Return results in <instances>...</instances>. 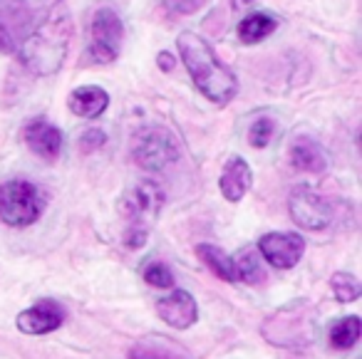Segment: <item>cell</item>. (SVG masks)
Masks as SVG:
<instances>
[{"instance_id":"6da1fadb","label":"cell","mask_w":362,"mask_h":359,"mask_svg":"<svg viewBox=\"0 0 362 359\" xmlns=\"http://www.w3.org/2000/svg\"><path fill=\"white\" fill-rule=\"evenodd\" d=\"M72 37V23L67 8H62L57 3L55 8H50L45 18L35 25V30L23 40V45L18 47V57L21 62L33 72V75H55L60 70V65L67 57V47H70Z\"/></svg>"},{"instance_id":"7a4b0ae2","label":"cell","mask_w":362,"mask_h":359,"mask_svg":"<svg viewBox=\"0 0 362 359\" xmlns=\"http://www.w3.org/2000/svg\"><path fill=\"white\" fill-rule=\"evenodd\" d=\"M176 45H179L181 60H184V67L192 75L197 90L209 102H214V105H228L236 97L238 92L236 75L218 60L216 52L211 50V45L202 35L189 30L181 33Z\"/></svg>"},{"instance_id":"3957f363","label":"cell","mask_w":362,"mask_h":359,"mask_svg":"<svg viewBox=\"0 0 362 359\" xmlns=\"http://www.w3.org/2000/svg\"><path fill=\"white\" fill-rule=\"evenodd\" d=\"M124 40V23L112 6H100L90 23V45L82 55L87 65H110L119 57Z\"/></svg>"},{"instance_id":"277c9868","label":"cell","mask_w":362,"mask_h":359,"mask_svg":"<svg viewBox=\"0 0 362 359\" xmlns=\"http://www.w3.org/2000/svg\"><path fill=\"white\" fill-rule=\"evenodd\" d=\"M132 156L134 164L144 171H164L176 164L181 156L179 141L164 126H144L132 139Z\"/></svg>"},{"instance_id":"5b68a950","label":"cell","mask_w":362,"mask_h":359,"mask_svg":"<svg viewBox=\"0 0 362 359\" xmlns=\"http://www.w3.org/2000/svg\"><path fill=\"white\" fill-rule=\"evenodd\" d=\"M42 206L45 201L30 181L13 179L0 184V220L3 223L13 225V228L35 223L42 213Z\"/></svg>"},{"instance_id":"8992f818","label":"cell","mask_w":362,"mask_h":359,"mask_svg":"<svg viewBox=\"0 0 362 359\" xmlns=\"http://www.w3.org/2000/svg\"><path fill=\"white\" fill-rule=\"evenodd\" d=\"M164 191L154 181H139L134 184L119 201V213L129 220V228L146 230L156 220L164 208Z\"/></svg>"},{"instance_id":"52a82bcc","label":"cell","mask_w":362,"mask_h":359,"mask_svg":"<svg viewBox=\"0 0 362 359\" xmlns=\"http://www.w3.org/2000/svg\"><path fill=\"white\" fill-rule=\"evenodd\" d=\"M288 211L296 225L305 230H322L330 225L332 220V208L317 191H313L310 186H296L291 191L288 199Z\"/></svg>"},{"instance_id":"ba28073f","label":"cell","mask_w":362,"mask_h":359,"mask_svg":"<svg viewBox=\"0 0 362 359\" xmlns=\"http://www.w3.org/2000/svg\"><path fill=\"white\" fill-rule=\"evenodd\" d=\"M303 250H305V240L296 233H266L258 240L261 258L278 270L296 268L303 258Z\"/></svg>"},{"instance_id":"9c48e42d","label":"cell","mask_w":362,"mask_h":359,"mask_svg":"<svg viewBox=\"0 0 362 359\" xmlns=\"http://www.w3.org/2000/svg\"><path fill=\"white\" fill-rule=\"evenodd\" d=\"M65 322V310H62L60 302L55 300H37L33 307L23 310L18 314L16 324L21 332L25 334H47V332H55V329L62 327Z\"/></svg>"},{"instance_id":"30bf717a","label":"cell","mask_w":362,"mask_h":359,"mask_svg":"<svg viewBox=\"0 0 362 359\" xmlns=\"http://www.w3.org/2000/svg\"><path fill=\"white\" fill-rule=\"evenodd\" d=\"M156 312H159V317L174 329L192 327L199 317L197 300H194L187 290H174V293L159 298L156 300Z\"/></svg>"},{"instance_id":"8fae6325","label":"cell","mask_w":362,"mask_h":359,"mask_svg":"<svg viewBox=\"0 0 362 359\" xmlns=\"http://www.w3.org/2000/svg\"><path fill=\"white\" fill-rule=\"evenodd\" d=\"M23 139H25V144L30 146L33 151H35L40 159H57L62 151V131L57 129L52 122L42 119V117H37V119H30L25 124V129H23Z\"/></svg>"},{"instance_id":"7c38bea8","label":"cell","mask_w":362,"mask_h":359,"mask_svg":"<svg viewBox=\"0 0 362 359\" xmlns=\"http://www.w3.org/2000/svg\"><path fill=\"white\" fill-rule=\"evenodd\" d=\"M251 184H253V171L248 166V161L243 156H231L223 164L221 179H218V189H221L223 199L231 201V204H238L251 191Z\"/></svg>"},{"instance_id":"4fadbf2b","label":"cell","mask_w":362,"mask_h":359,"mask_svg":"<svg viewBox=\"0 0 362 359\" xmlns=\"http://www.w3.org/2000/svg\"><path fill=\"white\" fill-rule=\"evenodd\" d=\"M291 164L298 171H305V174H322V171H327L330 159H327V151L315 139L298 136L291 146Z\"/></svg>"},{"instance_id":"5bb4252c","label":"cell","mask_w":362,"mask_h":359,"mask_svg":"<svg viewBox=\"0 0 362 359\" xmlns=\"http://www.w3.org/2000/svg\"><path fill=\"white\" fill-rule=\"evenodd\" d=\"M67 105H70L72 114L82 117V119H97V117L105 114V110L110 107V95H107L102 87L85 85L70 92Z\"/></svg>"},{"instance_id":"9a60e30c","label":"cell","mask_w":362,"mask_h":359,"mask_svg":"<svg viewBox=\"0 0 362 359\" xmlns=\"http://www.w3.org/2000/svg\"><path fill=\"white\" fill-rule=\"evenodd\" d=\"M129 359H192L187 349L169 337H144L129 349Z\"/></svg>"},{"instance_id":"2e32d148","label":"cell","mask_w":362,"mask_h":359,"mask_svg":"<svg viewBox=\"0 0 362 359\" xmlns=\"http://www.w3.org/2000/svg\"><path fill=\"white\" fill-rule=\"evenodd\" d=\"M273 322H281V332H283V337H278L276 344L291 347V344H303L310 339V319L303 312H291V310H286V312H278L276 317H273Z\"/></svg>"},{"instance_id":"e0dca14e","label":"cell","mask_w":362,"mask_h":359,"mask_svg":"<svg viewBox=\"0 0 362 359\" xmlns=\"http://www.w3.org/2000/svg\"><path fill=\"white\" fill-rule=\"evenodd\" d=\"M278 28V20L268 13H253V16L243 18L238 25V37L243 45H256V42L266 40L268 35H273V30Z\"/></svg>"},{"instance_id":"ac0fdd59","label":"cell","mask_w":362,"mask_h":359,"mask_svg":"<svg viewBox=\"0 0 362 359\" xmlns=\"http://www.w3.org/2000/svg\"><path fill=\"white\" fill-rule=\"evenodd\" d=\"M197 253H199V258L206 263V268L216 275V278L226 280V283H236V268H233V258L223 253L218 245L202 243L197 248Z\"/></svg>"},{"instance_id":"d6986e66","label":"cell","mask_w":362,"mask_h":359,"mask_svg":"<svg viewBox=\"0 0 362 359\" xmlns=\"http://www.w3.org/2000/svg\"><path fill=\"white\" fill-rule=\"evenodd\" d=\"M362 334V322L357 314H350V317L337 319L330 327V344L335 349H350L355 347V342Z\"/></svg>"},{"instance_id":"ffe728a7","label":"cell","mask_w":362,"mask_h":359,"mask_svg":"<svg viewBox=\"0 0 362 359\" xmlns=\"http://www.w3.org/2000/svg\"><path fill=\"white\" fill-rule=\"evenodd\" d=\"M233 268H236V280L243 283H261L266 278V270L261 265V255H256L253 250H243L233 258Z\"/></svg>"},{"instance_id":"44dd1931","label":"cell","mask_w":362,"mask_h":359,"mask_svg":"<svg viewBox=\"0 0 362 359\" xmlns=\"http://www.w3.org/2000/svg\"><path fill=\"white\" fill-rule=\"evenodd\" d=\"M330 288H332V293H335V298L340 300V302H355V300L362 295L360 280H357L355 275H350V273H335V275H332V280H330Z\"/></svg>"},{"instance_id":"7402d4cb","label":"cell","mask_w":362,"mask_h":359,"mask_svg":"<svg viewBox=\"0 0 362 359\" xmlns=\"http://www.w3.org/2000/svg\"><path fill=\"white\" fill-rule=\"evenodd\" d=\"M141 275H144V280L149 285H154V288H171L174 285V275H171L169 265H164L161 260H151V263H146L144 268H141Z\"/></svg>"},{"instance_id":"603a6c76","label":"cell","mask_w":362,"mask_h":359,"mask_svg":"<svg viewBox=\"0 0 362 359\" xmlns=\"http://www.w3.org/2000/svg\"><path fill=\"white\" fill-rule=\"evenodd\" d=\"M273 134H276V122H273L271 117H261V119L253 122L251 129H248V141H251V146H256V149H263V146L271 144Z\"/></svg>"},{"instance_id":"cb8c5ba5","label":"cell","mask_w":362,"mask_h":359,"mask_svg":"<svg viewBox=\"0 0 362 359\" xmlns=\"http://www.w3.org/2000/svg\"><path fill=\"white\" fill-rule=\"evenodd\" d=\"M164 8L174 16H189L199 8V0H164Z\"/></svg>"},{"instance_id":"d4e9b609","label":"cell","mask_w":362,"mask_h":359,"mask_svg":"<svg viewBox=\"0 0 362 359\" xmlns=\"http://www.w3.org/2000/svg\"><path fill=\"white\" fill-rule=\"evenodd\" d=\"M16 50H18V45H16V40H13L11 30L0 20V55H13Z\"/></svg>"},{"instance_id":"484cf974","label":"cell","mask_w":362,"mask_h":359,"mask_svg":"<svg viewBox=\"0 0 362 359\" xmlns=\"http://www.w3.org/2000/svg\"><path fill=\"white\" fill-rule=\"evenodd\" d=\"M144 243H146V230L129 228L124 233V245H127V248H141Z\"/></svg>"},{"instance_id":"4316f807","label":"cell","mask_w":362,"mask_h":359,"mask_svg":"<svg viewBox=\"0 0 362 359\" xmlns=\"http://www.w3.org/2000/svg\"><path fill=\"white\" fill-rule=\"evenodd\" d=\"M80 144H82V149H85V151L97 149V146H100V144H105V134H102L100 129H90L85 136H82Z\"/></svg>"},{"instance_id":"83f0119b","label":"cell","mask_w":362,"mask_h":359,"mask_svg":"<svg viewBox=\"0 0 362 359\" xmlns=\"http://www.w3.org/2000/svg\"><path fill=\"white\" fill-rule=\"evenodd\" d=\"M156 62H159V67L161 70H174V57L169 55V52H159V55H156Z\"/></svg>"}]
</instances>
